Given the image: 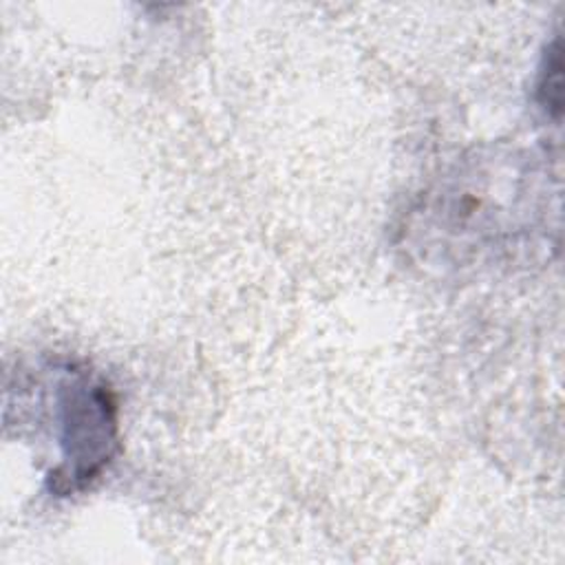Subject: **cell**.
I'll return each instance as SVG.
<instances>
[{"instance_id":"obj_2","label":"cell","mask_w":565,"mask_h":565,"mask_svg":"<svg viewBox=\"0 0 565 565\" xmlns=\"http://www.w3.org/2000/svg\"><path fill=\"white\" fill-rule=\"evenodd\" d=\"M561 71H563V62H561V46H558V38L554 40V44L550 46V53L545 55V68L541 71V84H539V95L545 108H554V115L558 117L561 113Z\"/></svg>"},{"instance_id":"obj_1","label":"cell","mask_w":565,"mask_h":565,"mask_svg":"<svg viewBox=\"0 0 565 565\" xmlns=\"http://www.w3.org/2000/svg\"><path fill=\"white\" fill-rule=\"evenodd\" d=\"M62 461L51 472V488L71 494L93 481L117 448L115 402L104 382L84 371H66L57 386Z\"/></svg>"}]
</instances>
